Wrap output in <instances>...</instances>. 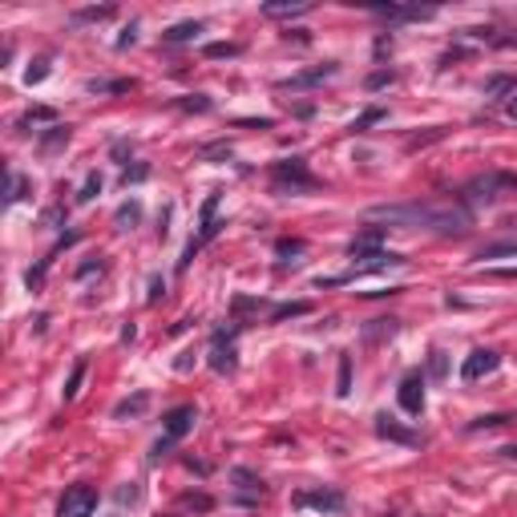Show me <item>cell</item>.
Segmentation results:
<instances>
[{
  "instance_id": "6",
  "label": "cell",
  "mask_w": 517,
  "mask_h": 517,
  "mask_svg": "<svg viewBox=\"0 0 517 517\" xmlns=\"http://www.w3.org/2000/svg\"><path fill=\"white\" fill-rule=\"evenodd\" d=\"M396 400H400V408H404L408 417H421L424 412V376L421 372H408V376L400 380Z\"/></svg>"
},
{
  "instance_id": "28",
  "label": "cell",
  "mask_w": 517,
  "mask_h": 517,
  "mask_svg": "<svg viewBox=\"0 0 517 517\" xmlns=\"http://www.w3.org/2000/svg\"><path fill=\"white\" fill-rule=\"evenodd\" d=\"M45 77H49V57L33 61V65H28V73H24V81H28V85H37V81H45Z\"/></svg>"
},
{
  "instance_id": "37",
  "label": "cell",
  "mask_w": 517,
  "mask_h": 517,
  "mask_svg": "<svg viewBox=\"0 0 517 517\" xmlns=\"http://www.w3.org/2000/svg\"><path fill=\"white\" fill-rule=\"evenodd\" d=\"M238 45H227V41H218V45H207V57H235Z\"/></svg>"
},
{
  "instance_id": "35",
  "label": "cell",
  "mask_w": 517,
  "mask_h": 517,
  "mask_svg": "<svg viewBox=\"0 0 517 517\" xmlns=\"http://www.w3.org/2000/svg\"><path fill=\"white\" fill-rule=\"evenodd\" d=\"M162 295H166V279H162V275H154V279H150V291H146V299H150V304H158Z\"/></svg>"
},
{
  "instance_id": "7",
  "label": "cell",
  "mask_w": 517,
  "mask_h": 517,
  "mask_svg": "<svg viewBox=\"0 0 517 517\" xmlns=\"http://www.w3.org/2000/svg\"><path fill=\"white\" fill-rule=\"evenodd\" d=\"M235 335H227V331L218 328L214 331V340H211V368L214 372H235Z\"/></svg>"
},
{
  "instance_id": "9",
  "label": "cell",
  "mask_w": 517,
  "mask_h": 517,
  "mask_svg": "<svg viewBox=\"0 0 517 517\" xmlns=\"http://www.w3.org/2000/svg\"><path fill=\"white\" fill-rule=\"evenodd\" d=\"M162 421H166V441H182L190 428H194V421H198V408H194V404H178V408L166 412Z\"/></svg>"
},
{
  "instance_id": "40",
  "label": "cell",
  "mask_w": 517,
  "mask_h": 517,
  "mask_svg": "<svg viewBox=\"0 0 517 517\" xmlns=\"http://www.w3.org/2000/svg\"><path fill=\"white\" fill-rule=\"evenodd\" d=\"M501 279H517V267H505V271H497Z\"/></svg>"
},
{
  "instance_id": "29",
  "label": "cell",
  "mask_w": 517,
  "mask_h": 517,
  "mask_svg": "<svg viewBox=\"0 0 517 517\" xmlns=\"http://www.w3.org/2000/svg\"><path fill=\"white\" fill-rule=\"evenodd\" d=\"M445 372H448V356L445 352H432V360H428V376H432V380H445Z\"/></svg>"
},
{
  "instance_id": "10",
  "label": "cell",
  "mask_w": 517,
  "mask_h": 517,
  "mask_svg": "<svg viewBox=\"0 0 517 517\" xmlns=\"http://www.w3.org/2000/svg\"><path fill=\"white\" fill-rule=\"evenodd\" d=\"M376 432L384 437V441H396V445H408V448H417V445H424V437L421 432H412V428H400L388 412H380L376 417Z\"/></svg>"
},
{
  "instance_id": "3",
  "label": "cell",
  "mask_w": 517,
  "mask_h": 517,
  "mask_svg": "<svg viewBox=\"0 0 517 517\" xmlns=\"http://www.w3.org/2000/svg\"><path fill=\"white\" fill-rule=\"evenodd\" d=\"M505 186H517L514 174H481V178H473L469 186L461 190V202L465 207H493L497 194Z\"/></svg>"
},
{
  "instance_id": "26",
  "label": "cell",
  "mask_w": 517,
  "mask_h": 517,
  "mask_svg": "<svg viewBox=\"0 0 517 517\" xmlns=\"http://www.w3.org/2000/svg\"><path fill=\"white\" fill-rule=\"evenodd\" d=\"M497 424H509V412H489V417H477L469 428L477 432V428H497Z\"/></svg>"
},
{
  "instance_id": "25",
  "label": "cell",
  "mask_w": 517,
  "mask_h": 517,
  "mask_svg": "<svg viewBox=\"0 0 517 517\" xmlns=\"http://www.w3.org/2000/svg\"><path fill=\"white\" fill-rule=\"evenodd\" d=\"M81 380H85V360L73 364V376H69V384H65V400H73L77 392H81Z\"/></svg>"
},
{
  "instance_id": "5",
  "label": "cell",
  "mask_w": 517,
  "mask_h": 517,
  "mask_svg": "<svg viewBox=\"0 0 517 517\" xmlns=\"http://www.w3.org/2000/svg\"><path fill=\"white\" fill-rule=\"evenodd\" d=\"M497 368H501V356L489 352V348H477V352H469V360L461 364V380H465V384H473V380L493 376Z\"/></svg>"
},
{
  "instance_id": "36",
  "label": "cell",
  "mask_w": 517,
  "mask_h": 517,
  "mask_svg": "<svg viewBox=\"0 0 517 517\" xmlns=\"http://www.w3.org/2000/svg\"><path fill=\"white\" fill-rule=\"evenodd\" d=\"M178 105H182V109H190V114H207V109H211V101H207V97H186V101H178Z\"/></svg>"
},
{
  "instance_id": "33",
  "label": "cell",
  "mask_w": 517,
  "mask_h": 517,
  "mask_svg": "<svg viewBox=\"0 0 517 517\" xmlns=\"http://www.w3.org/2000/svg\"><path fill=\"white\" fill-rule=\"evenodd\" d=\"M376 121H384V109H368V114H364V118H356V134H364V130H368V125H376Z\"/></svg>"
},
{
  "instance_id": "31",
  "label": "cell",
  "mask_w": 517,
  "mask_h": 517,
  "mask_svg": "<svg viewBox=\"0 0 517 517\" xmlns=\"http://www.w3.org/2000/svg\"><path fill=\"white\" fill-rule=\"evenodd\" d=\"M275 251H279L283 258H287V255H304V238H279Z\"/></svg>"
},
{
  "instance_id": "39",
  "label": "cell",
  "mask_w": 517,
  "mask_h": 517,
  "mask_svg": "<svg viewBox=\"0 0 517 517\" xmlns=\"http://www.w3.org/2000/svg\"><path fill=\"white\" fill-rule=\"evenodd\" d=\"M202 158H231V146L218 141V146H202Z\"/></svg>"
},
{
  "instance_id": "4",
  "label": "cell",
  "mask_w": 517,
  "mask_h": 517,
  "mask_svg": "<svg viewBox=\"0 0 517 517\" xmlns=\"http://www.w3.org/2000/svg\"><path fill=\"white\" fill-rule=\"evenodd\" d=\"M94 509H97L94 485H73V489H65V497H61L57 517H94Z\"/></svg>"
},
{
  "instance_id": "12",
  "label": "cell",
  "mask_w": 517,
  "mask_h": 517,
  "mask_svg": "<svg viewBox=\"0 0 517 517\" xmlns=\"http://www.w3.org/2000/svg\"><path fill=\"white\" fill-rule=\"evenodd\" d=\"M328 77H335V65H319V69H311V73L287 77V81H279V89H307V85H319V81H328Z\"/></svg>"
},
{
  "instance_id": "16",
  "label": "cell",
  "mask_w": 517,
  "mask_h": 517,
  "mask_svg": "<svg viewBox=\"0 0 517 517\" xmlns=\"http://www.w3.org/2000/svg\"><path fill=\"white\" fill-rule=\"evenodd\" d=\"M146 404H150V392H134L130 400H121L118 408H114V417H118V421H125V417H138V412H146Z\"/></svg>"
},
{
  "instance_id": "2",
  "label": "cell",
  "mask_w": 517,
  "mask_h": 517,
  "mask_svg": "<svg viewBox=\"0 0 517 517\" xmlns=\"http://www.w3.org/2000/svg\"><path fill=\"white\" fill-rule=\"evenodd\" d=\"M319 186V178L307 170L304 158H287V162H275L271 170V190L275 194H307V190Z\"/></svg>"
},
{
  "instance_id": "20",
  "label": "cell",
  "mask_w": 517,
  "mask_h": 517,
  "mask_svg": "<svg viewBox=\"0 0 517 517\" xmlns=\"http://www.w3.org/2000/svg\"><path fill=\"white\" fill-rule=\"evenodd\" d=\"M517 255V238H505V243H493V247H485L477 258H514Z\"/></svg>"
},
{
  "instance_id": "19",
  "label": "cell",
  "mask_w": 517,
  "mask_h": 517,
  "mask_svg": "<svg viewBox=\"0 0 517 517\" xmlns=\"http://www.w3.org/2000/svg\"><path fill=\"white\" fill-rule=\"evenodd\" d=\"M517 89V81L514 77H489V81H485V97H505V94H514Z\"/></svg>"
},
{
  "instance_id": "32",
  "label": "cell",
  "mask_w": 517,
  "mask_h": 517,
  "mask_svg": "<svg viewBox=\"0 0 517 517\" xmlns=\"http://www.w3.org/2000/svg\"><path fill=\"white\" fill-rule=\"evenodd\" d=\"M97 190H101V174H89V178H85V186H81V194H77V202H89Z\"/></svg>"
},
{
  "instance_id": "17",
  "label": "cell",
  "mask_w": 517,
  "mask_h": 517,
  "mask_svg": "<svg viewBox=\"0 0 517 517\" xmlns=\"http://www.w3.org/2000/svg\"><path fill=\"white\" fill-rule=\"evenodd\" d=\"M198 33H202V24H198V21H182V24H174V28H166L162 37L170 41V45H178V41H194Z\"/></svg>"
},
{
  "instance_id": "30",
  "label": "cell",
  "mask_w": 517,
  "mask_h": 517,
  "mask_svg": "<svg viewBox=\"0 0 517 517\" xmlns=\"http://www.w3.org/2000/svg\"><path fill=\"white\" fill-rule=\"evenodd\" d=\"M146 178H150V166L138 162V166H130V170L121 174V186H130V182H146Z\"/></svg>"
},
{
  "instance_id": "13",
  "label": "cell",
  "mask_w": 517,
  "mask_h": 517,
  "mask_svg": "<svg viewBox=\"0 0 517 517\" xmlns=\"http://www.w3.org/2000/svg\"><path fill=\"white\" fill-rule=\"evenodd\" d=\"M396 328H400V319H372L368 328H364V344H380V340H392L396 335Z\"/></svg>"
},
{
  "instance_id": "1",
  "label": "cell",
  "mask_w": 517,
  "mask_h": 517,
  "mask_svg": "<svg viewBox=\"0 0 517 517\" xmlns=\"http://www.w3.org/2000/svg\"><path fill=\"white\" fill-rule=\"evenodd\" d=\"M368 222L380 227H421V231H441V235H461L469 231L473 214L469 207H437V202H392V207H372L364 214Z\"/></svg>"
},
{
  "instance_id": "23",
  "label": "cell",
  "mask_w": 517,
  "mask_h": 517,
  "mask_svg": "<svg viewBox=\"0 0 517 517\" xmlns=\"http://www.w3.org/2000/svg\"><path fill=\"white\" fill-rule=\"evenodd\" d=\"M134 89V81H89V94H125Z\"/></svg>"
},
{
  "instance_id": "21",
  "label": "cell",
  "mask_w": 517,
  "mask_h": 517,
  "mask_svg": "<svg viewBox=\"0 0 517 517\" xmlns=\"http://www.w3.org/2000/svg\"><path fill=\"white\" fill-rule=\"evenodd\" d=\"M311 311V304H283L271 311V324H283V319H295V315H307Z\"/></svg>"
},
{
  "instance_id": "41",
  "label": "cell",
  "mask_w": 517,
  "mask_h": 517,
  "mask_svg": "<svg viewBox=\"0 0 517 517\" xmlns=\"http://www.w3.org/2000/svg\"><path fill=\"white\" fill-rule=\"evenodd\" d=\"M501 453H505V457H509V461H517V445H509V448H501Z\"/></svg>"
},
{
  "instance_id": "38",
  "label": "cell",
  "mask_w": 517,
  "mask_h": 517,
  "mask_svg": "<svg viewBox=\"0 0 517 517\" xmlns=\"http://www.w3.org/2000/svg\"><path fill=\"white\" fill-rule=\"evenodd\" d=\"M105 17H114V8H109V4H105V8H85L77 21H105Z\"/></svg>"
},
{
  "instance_id": "22",
  "label": "cell",
  "mask_w": 517,
  "mask_h": 517,
  "mask_svg": "<svg viewBox=\"0 0 517 517\" xmlns=\"http://www.w3.org/2000/svg\"><path fill=\"white\" fill-rule=\"evenodd\" d=\"M335 392H340V396L352 392V356H340V380H335Z\"/></svg>"
},
{
  "instance_id": "8",
  "label": "cell",
  "mask_w": 517,
  "mask_h": 517,
  "mask_svg": "<svg viewBox=\"0 0 517 517\" xmlns=\"http://www.w3.org/2000/svg\"><path fill=\"white\" fill-rule=\"evenodd\" d=\"M295 505H311L319 514H340L348 505V497L340 489H311V493H295Z\"/></svg>"
},
{
  "instance_id": "18",
  "label": "cell",
  "mask_w": 517,
  "mask_h": 517,
  "mask_svg": "<svg viewBox=\"0 0 517 517\" xmlns=\"http://www.w3.org/2000/svg\"><path fill=\"white\" fill-rule=\"evenodd\" d=\"M65 141H69V125H49V134L37 141V146H41V154H53V150L65 146Z\"/></svg>"
},
{
  "instance_id": "42",
  "label": "cell",
  "mask_w": 517,
  "mask_h": 517,
  "mask_svg": "<svg viewBox=\"0 0 517 517\" xmlns=\"http://www.w3.org/2000/svg\"><path fill=\"white\" fill-rule=\"evenodd\" d=\"M509 118L517 121V97H514V101H509Z\"/></svg>"
},
{
  "instance_id": "27",
  "label": "cell",
  "mask_w": 517,
  "mask_h": 517,
  "mask_svg": "<svg viewBox=\"0 0 517 517\" xmlns=\"http://www.w3.org/2000/svg\"><path fill=\"white\" fill-rule=\"evenodd\" d=\"M33 121H53V125H57V114L45 109V105H37V109H28V114L21 118V130H24V125H33Z\"/></svg>"
},
{
  "instance_id": "34",
  "label": "cell",
  "mask_w": 517,
  "mask_h": 517,
  "mask_svg": "<svg viewBox=\"0 0 517 517\" xmlns=\"http://www.w3.org/2000/svg\"><path fill=\"white\" fill-rule=\"evenodd\" d=\"M392 81H396V73H392V69H380V73H372V77H368V89H384V85H392Z\"/></svg>"
},
{
  "instance_id": "15",
  "label": "cell",
  "mask_w": 517,
  "mask_h": 517,
  "mask_svg": "<svg viewBox=\"0 0 517 517\" xmlns=\"http://www.w3.org/2000/svg\"><path fill=\"white\" fill-rule=\"evenodd\" d=\"M263 12H267V17H304V12H311V0H295V4L271 0V4H263Z\"/></svg>"
},
{
  "instance_id": "14",
  "label": "cell",
  "mask_w": 517,
  "mask_h": 517,
  "mask_svg": "<svg viewBox=\"0 0 517 517\" xmlns=\"http://www.w3.org/2000/svg\"><path fill=\"white\" fill-rule=\"evenodd\" d=\"M114 222H118V231H134L141 222V202L138 198H130V202H121L118 214H114Z\"/></svg>"
},
{
  "instance_id": "24",
  "label": "cell",
  "mask_w": 517,
  "mask_h": 517,
  "mask_svg": "<svg viewBox=\"0 0 517 517\" xmlns=\"http://www.w3.org/2000/svg\"><path fill=\"white\" fill-rule=\"evenodd\" d=\"M24 198V178L17 170H8V190H4V202H21Z\"/></svg>"
},
{
  "instance_id": "11",
  "label": "cell",
  "mask_w": 517,
  "mask_h": 517,
  "mask_svg": "<svg viewBox=\"0 0 517 517\" xmlns=\"http://www.w3.org/2000/svg\"><path fill=\"white\" fill-rule=\"evenodd\" d=\"M372 12L384 21H428L432 17V8H404V4H376Z\"/></svg>"
}]
</instances>
